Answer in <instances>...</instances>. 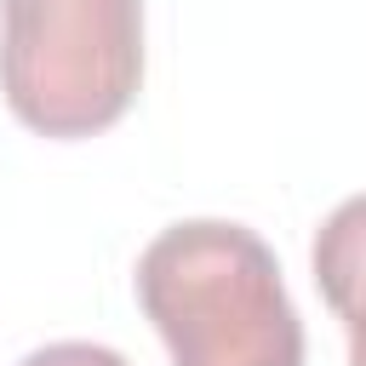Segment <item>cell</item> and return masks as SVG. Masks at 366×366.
<instances>
[{
	"label": "cell",
	"mask_w": 366,
	"mask_h": 366,
	"mask_svg": "<svg viewBox=\"0 0 366 366\" xmlns=\"http://www.w3.org/2000/svg\"><path fill=\"white\" fill-rule=\"evenodd\" d=\"M137 303L172 366H303V320L269 240L229 217H183L137 257Z\"/></svg>",
	"instance_id": "1"
},
{
	"label": "cell",
	"mask_w": 366,
	"mask_h": 366,
	"mask_svg": "<svg viewBox=\"0 0 366 366\" xmlns=\"http://www.w3.org/2000/svg\"><path fill=\"white\" fill-rule=\"evenodd\" d=\"M143 86V0H0V92L57 143L109 132Z\"/></svg>",
	"instance_id": "2"
},
{
	"label": "cell",
	"mask_w": 366,
	"mask_h": 366,
	"mask_svg": "<svg viewBox=\"0 0 366 366\" xmlns=\"http://www.w3.org/2000/svg\"><path fill=\"white\" fill-rule=\"evenodd\" d=\"M17 366H132L120 349H109V343H80V337H63V343H40V349H29Z\"/></svg>",
	"instance_id": "3"
}]
</instances>
